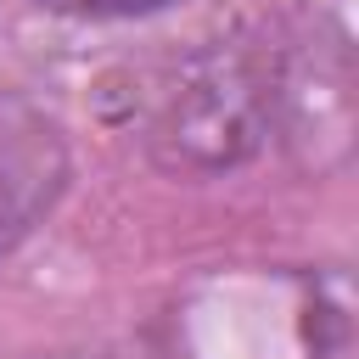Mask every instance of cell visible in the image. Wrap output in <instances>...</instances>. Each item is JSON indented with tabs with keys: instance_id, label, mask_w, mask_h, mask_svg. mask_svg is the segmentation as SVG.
Segmentation results:
<instances>
[{
	"instance_id": "7a4b0ae2",
	"label": "cell",
	"mask_w": 359,
	"mask_h": 359,
	"mask_svg": "<svg viewBox=\"0 0 359 359\" xmlns=\"http://www.w3.org/2000/svg\"><path fill=\"white\" fill-rule=\"evenodd\" d=\"M62 185H67L62 123L39 101L0 90V258L56 208Z\"/></svg>"
},
{
	"instance_id": "277c9868",
	"label": "cell",
	"mask_w": 359,
	"mask_h": 359,
	"mask_svg": "<svg viewBox=\"0 0 359 359\" xmlns=\"http://www.w3.org/2000/svg\"><path fill=\"white\" fill-rule=\"evenodd\" d=\"M56 359H90V353H56Z\"/></svg>"
},
{
	"instance_id": "3957f363",
	"label": "cell",
	"mask_w": 359,
	"mask_h": 359,
	"mask_svg": "<svg viewBox=\"0 0 359 359\" xmlns=\"http://www.w3.org/2000/svg\"><path fill=\"white\" fill-rule=\"evenodd\" d=\"M45 11H67V17H151L168 11L180 0H39Z\"/></svg>"
},
{
	"instance_id": "6da1fadb",
	"label": "cell",
	"mask_w": 359,
	"mask_h": 359,
	"mask_svg": "<svg viewBox=\"0 0 359 359\" xmlns=\"http://www.w3.org/2000/svg\"><path fill=\"white\" fill-rule=\"evenodd\" d=\"M275 112L264 73L224 45L191 50L146 79L140 140L168 174H219L258 151Z\"/></svg>"
}]
</instances>
